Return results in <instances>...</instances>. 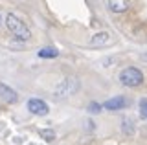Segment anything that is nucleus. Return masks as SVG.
<instances>
[{
    "label": "nucleus",
    "instance_id": "nucleus-1",
    "mask_svg": "<svg viewBox=\"0 0 147 145\" xmlns=\"http://www.w3.org/2000/svg\"><path fill=\"white\" fill-rule=\"evenodd\" d=\"M6 26H7V30L13 33L15 39H18V40H30L31 39V30L28 28V26L18 19L17 15H13V13H7Z\"/></svg>",
    "mask_w": 147,
    "mask_h": 145
},
{
    "label": "nucleus",
    "instance_id": "nucleus-2",
    "mask_svg": "<svg viewBox=\"0 0 147 145\" xmlns=\"http://www.w3.org/2000/svg\"><path fill=\"white\" fill-rule=\"evenodd\" d=\"M79 88H81L79 79H77L76 75H68V77H64L61 83L55 87L53 96L57 97V99H66V97L74 96V94H77V92H79Z\"/></svg>",
    "mask_w": 147,
    "mask_h": 145
},
{
    "label": "nucleus",
    "instance_id": "nucleus-3",
    "mask_svg": "<svg viewBox=\"0 0 147 145\" xmlns=\"http://www.w3.org/2000/svg\"><path fill=\"white\" fill-rule=\"evenodd\" d=\"M119 83H121L123 87H131V88L140 87V85L144 83V74L134 66L123 68V70L119 72Z\"/></svg>",
    "mask_w": 147,
    "mask_h": 145
},
{
    "label": "nucleus",
    "instance_id": "nucleus-4",
    "mask_svg": "<svg viewBox=\"0 0 147 145\" xmlns=\"http://www.w3.org/2000/svg\"><path fill=\"white\" fill-rule=\"evenodd\" d=\"M28 110H30L31 114H35V116H46L50 112V107H48L46 101H42V99L31 97L30 101H28Z\"/></svg>",
    "mask_w": 147,
    "mask_h": 145
},
{
    "label": "nucleus",
    "instance_id": "nucleus-5",
    "mask_svg": "<svg viewBox=\"0 0 147 145\" xmlns=\"http://www.w3.org/2000/svg\"><path fill=\"white\" fill-rule=\"evenodd\" d=\"M0 99H2L4 103H11L13 105V103L18 101V96L11 87H7V85H4L2 81H0Z\"/></svg>",
    "mask_w": 147,
    "mask_h": 145
},
{
    "label": "nucleus",
    "instance_id": "nucleus-6",
    "mask_svg": "<svg viewBox=\"0 0 147 145\" xmlns=\"http://www.w3.org/2000/svg\"><path fill=\"white\" fill-rule=\"evenodd\" d=\"M103 108H107V110H123V108H127V99L123 96H116L112 99H109V101H105L103 105H101Z\"/></svg>",
    "mask_w": 147,
    "mask_h": 145
},
{
    "label": "nucleus",
    "instance_id": "nucleus-7",
    "mask_svg": "<svg viewBox=\"0 0 147 145\" xmlns=\"http://www.w3.org/2000/svg\"><path fill=\"white\" fill-rule=\"evenodd\" d=\"M112 42V35L109 31H98L90 37V44L92 46H107V44Z\"/></svg>",
    "mask_w": 147,
    "mask_h": 145
},
{
    "label": "nucleus",
    "instance_id": "nucleus-8",
    "mask_svg": "<svg viewBox=\"0 0 147 145\" xmlns=\"http://www.w3.org/2000/svg\"><path fill=\"white\" fill-rule=\"evenodd\" d=\"M107 6L112 13H125L129 9V0H107Z\"/></svg>",
    "mask_w": 147,
    "mask_h": 145
},
{
    "label": "nucleus",
    "instance_id": "nucleus-9",
    "mask_svg": "<svg viewBox=\"0 0 147 145\" xmlns=\"http://www.w3.org/2000/svg\"><path fill=\"white\" fill-rule=\"evenodd\" d=\"M37 55L40 59H55L59 55V50L53 48V46H46V48H40L39 52H37Z\"/></svg>",
    "mask_w": 147,
    "mask_h": 145
},
{
    "label": "nucleus",
    "instance_id": "nucleus-10",
    "mask_svg": "<svg viewBox=\"0 0 147 145\" xmlns=\"http://www.w3.org/2000/svg\"><path fill=\"white\" fill-rule=\"evenodd\" d=\"M121 132L127 134V136H132V134H134V125H132L131 119H123L121 121Z\"/></svg>",
    "mask_w": 147,
    "mask_h": 145
},
{
    "label": "nucleus",
    "instance_id": "nucleus-11",
    "mask_svg": "<svg viewBox=\"0 0 147 145\" xmlns=\"http://www.w3.org/2000/svg\"><path fill=\"white\" fill-rule=\"evenodd\" d=\"M39 134H40V138L46 140V142H53V140H55V132L52 129H40Z\"/></svg>",
    "mask_w": 147,
    "mask_h": 145
},
{
    "label": "nucleus",
    "instance_id": "nucleus-12",
    "mask_svg": "<svg viewBox=\"0 0 147 145\" xmlns=\"http://www.w3.org/2000/svg\"><path fill=\"white\" fill-rule=\"evenodd\" d=\"M140 116L147 119V99H140Z\"/></svg>",
    "mask_w": 147,
    "mask_h": 145
},
{
    "label": "nucleus",
    "instance_id": "nucleus-13",
    "mask_svg": "<svg viewBox=\"0 0 147 145\" xmlns=\"http://www.w3.org/2000/svg\"><path fill=\"white\" fill-rule=\"evenodd\" d=\"M101 110H103V107H101L99 103H90V105H88V112H90V114H99Z\"/></svg>",
    "mask_w": 147,
    "mask_h": 145
},
{
    "label": "nucleus",
    "instance_id": "nucleus-14",
    "mask_svg": "<svg viewBox=\"0 0 147 145\" xmlns=\"http://www.w3.org/2000/svg\"><path fill=\"white\" fill-rule=\"evenodd\" d=\"M142 61H144V62H147V53H144V55H142Z\"/></svg>",
    "mask_w": 147,
    "mask_h": 145
}]
</instances>
